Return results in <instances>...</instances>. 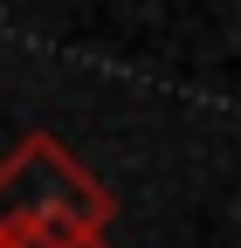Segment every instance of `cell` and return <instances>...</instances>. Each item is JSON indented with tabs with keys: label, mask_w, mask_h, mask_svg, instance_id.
<instances>
[{
	"label": "cell",
	"mask_w": 241,
	"mask_h": 248,
	"mask_svg": "<svg viewBox=\"0 0 241 248\" xmlns=\"http://www.w3.org/2000/svg\"><path fill=\"white\" fill-rule=\"evenodd\" d=\"M110 221H117V193L55 131H21L0 152V228L104 234Z\"/></svg>",
	"instance_id": "1"
},
{
	"label": "cell",
	"mask_w": 241,
	"mask_h": 248,
	"mask_svg": "<svg viewBox=\"0 0 241 248\" xmlns=\"http://www.w3.org/2000/svg\"><path fill=\"white\" fill-rule=\"evenodd\" d=\"M62 248H110V241H104V234H69Z\"/></svg>",
	"instance_id": "2"
}]
</instances>
